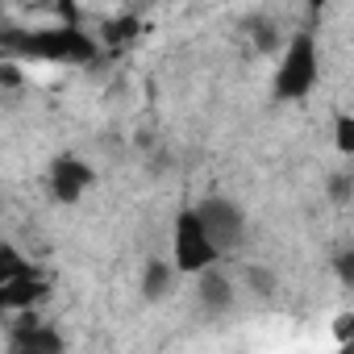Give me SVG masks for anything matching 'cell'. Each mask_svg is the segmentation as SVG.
<instances>
[{
    "label": "cell",
    "instance_id": "1",
    "mask_svg": "<svg viewBox=\"0 0 354 354\" xmlns=\"http://www.w3.org/2000/svg\"><path fill=\"white\" fill-rule=\"evenodd\" d=\"M5 46H9V55H13V59L67 63V67L92 63V55H96V42H92L84 30H75V21L50 26V30H30V34L9 30V34H5Z\"/></svg>",
    "mask_w": 354,
    "mask_h": 354
},
{
    "label": "cell",
    "instance_id": "2",
    "mask_svg": "<svg viewBox=\"0 0 354 354\" xmlns=\"http://www.w3.org/2000/svg\"><path fill=\"white\" fill-rule=\"evenodd\" d=\"M171 259H175V267H180L184 275H201V271H209V267H217V263L225 259L221 246L213 242V234L205 230V221H201L196 209H184L180 217H175V230H171Z\"/></svg>",
    "mask_w": 354,
    "mask_h": 354
},
{
    "label": "cell",
    "instance_id": "3",
    "mask_svg": "<svg viewBox=\"0 0 354 354\" xmlns=\"http://www.w3.org/2000/svg\"><path fill=\"white\" fill-rule=\"evenodd\" d=\"M317 75H321L317 42H313V34H296V38L283 46V55H279L275 96H279V100H304V96L317 88Z\"/></svg>",
    "mask_w": 354,
    "mask_h": 354
},
{
    "label": "cell",
    "instance_id": "4",
    "mask_svg": "<svg viewBox=\"0 0 354 354\" xmlns=\"http://www.w3.org/2000/svg\"><path fill=\"white\" fill-rule=\"evenodd\" d=\"M196 213H201L205 230L213 234V242L221 246V254L234 250V246L242 242V234H246V217H242V209H238L234 201H225V196H209L205 205H196Z\"/></svg>",
    "mask_w": 354,
    "mask_h": 354
},
{
    "label": "cell",
    "instance_id": "5",
    "mask_svg": "<svg viewBox=\"0 0 354 354\" xmlns=\"http://www.w3.org/2000/svg\"><path fill=\"white\" fill-rule=\"evenodd\" d=\"M92 180H96V175H92V167L88 162H80L75 154H63L59 162H55V171H50V188H55V196L59 201H80L88 188H92Z\"/></svg>",
    "mask_w": 354,
    "mask_h": 354
},
{
    "label": "cell",
    "instance_id": "6",
    "mask_svg": "<svg viewBox=\"0 0 354 354\" xmlns=\"http://www.w3.org/2000/svg\"><path fill=\"white\" fill-rule=\"evenodd\" d=\"M196 300H201V308L205 313H225V308H234V279H225L217 267H209V271H201V288H196Z\"/></svg>",
    "mask_w": 354,
    "mask_h": 354
},
{
    "label": "cell",
    "instance_id": "7",
    "mask_svg": "<svg viewBox=\"0 0 354 354\" xmlns=\"http://www.w3.org/2000/svg\"><path fill=\"white\" fill-rule=\"evenodd\" d=\"M180 275H184V271L175 267V259H150L146 271H142V296H146V300L171 296V288H175V279H180Z\"/></svg>",
    "mask_w": 354,
    "mask_h": 354
},
{
    "label": "cell",
    "instance_id": "8",
    "mask_svg": "<svg viewBox=\"0 0 354 354\" xmlns=\"http://www.w3.org/2000/svg\"><path fill=\"white\" fill-rule=\"evenodd\" d=\"M333 150L354 158V113H342V117L333 121Z\"/></svg>",
    "mask_w": 354,
    "mask_h": 354
},
{
    "label": "cell",
    "instance_id": "9",
    "mask_svg": "<svg viewBox=\"0 0 354 354\" xmlns=\"http://www.w3.org/2000/svg\"><path fill=\"white\" fill-rule=\"evenodd\" d=\"M17 350H63V342L55 337V333H46V329H26L21 337H17Z\"/></svg>",
    "mask_w": 354,
    "mask_h": 354
},
{
    "label": "cell",
    "instance_id": "10",
    "mask_svg": "<svg viewBox=\"0 0 354 354\" xmlns=\"http://www.w3.org/2000/svg\"><path fill=\"white\" fill-rule=\"evenodd\" d=\"M333 342L337 346H354V313H342L333 321Z\"/></svg>",
    "mask_w": 354,
    "mask_h": 354
},
{
    "label": "cell",
    "instance_id": "11",
    "mask_svg": "<svg viewBox=\"0 0 354 354\" xmlns=\"http://www.w3.org/2000/svg\"><path fill=\"white\" fill-rule=\"evenodd\" d=\"M337 275H342L346 283H354V250H346V254H337Z\"/></svg>",
    "mask_w": 354,
    "mask_h": 354
},
{
    "label": "cell",
    "instance_id": "12",
    "mask_svg": "<svg viewBox=\"0 0 354 354\" xmlns=\"http://www.w3.org/2000/svg\"><path fill=\"white\" fill-rule=\"evenodd\" d=\"M304 5H308V13H321V9L329 5V0H304Z\"/></svg>",
    "mask_w": 354,
    "mask_h": 354
}]
</instances>
